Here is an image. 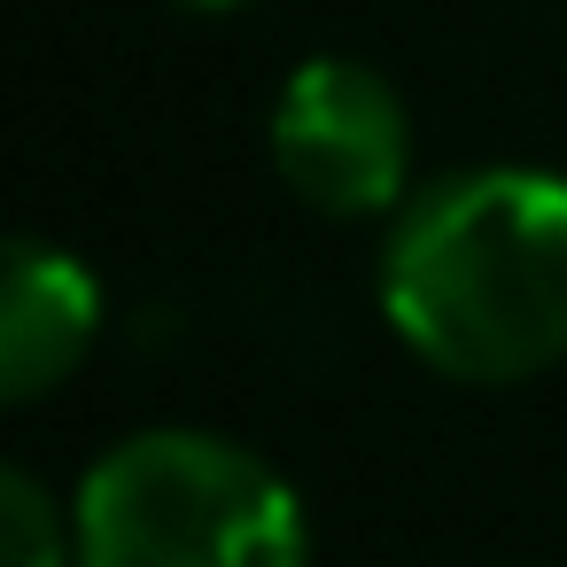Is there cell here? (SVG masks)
<instances>
[{"label": "cell", "mask_w": 567, "mask_h": 567, "mask_svg": "<svg viewBox=\"0 0 567 567\" xmlns=\"http://www.w3.org/2000/svg\"><path fill=\"white\" fill-rule=\"evenodd\" d=\"M272 164L327 218H396L412 195V110L358 55H311L272 102Z\"/></svg>", "instance_id": "cell-3"}, {"label": "cell", "mask_w": 567, "mask_h": 567, "mask_svg": "<svg viewBox=\"0 0 567 567\" xmlns=\"http://www.w3.org/2000/svg\"><path fill=\"white\" fill-rule=\"evenodd\" d=\"M381 319L466 389L551 373L567 358V179L474 164L412 187L381 241Z\"/></svg>", "instance_id": "cell-1"}, {"label": "cell", "mask_w": 567, "mask_h": 567, "mask_svg": "<svg viewBox=\"0 0 567 567\" xmlns=\"http://www.w3.org/2000/svg\"><path fill=\"white\" fill-rule=\"evenodd\" d=\"M71 513L79 567H311V520L288 474L218 427L110 443Z\"/></svg>", "instance_id": "cell-2"}, {"label": "cell", "mask_w": 567, "mask_h": 567, "mask_svg": "<svg viewBox=\"0 0 567 567\" xmlns=\"http://www.w3.org/2000/svg\"><path fill=\"white\" fill-rule=\"evenodd\" d=\"M179 9H203V17H218V9H241V0H179Z\"/></svg>", "instance_id": "cell-6"}, {"label": "cell", "mask_w": 567, "mask_h": 567, "mask_svg": "<svg viewBox=\"0 0 567 567\" xmlns=\"http://www.w3.org/2000/svg\"><path fill=\"white\" fill-rule=\"evenodd\" d=\"M94 334H102V280L71 249L17 234L0 257V396L40 404L55 381L86 365Z\"/></svg>", "instance_id": "cell-4"}, {"label": "cell", "mask_w": 567, "mask_h": 567, "mask_svg": "<svg viewBox=\"0 0 567 567\" xmlns=\"http://www.w3.org/2000/svg\"><path fill=\"white\" fill-rule=\"evenodd\" d=\"M0 567H79V513L24 466L0 474Z\"/></svg>", "instance_id": "cell-5"}]
</instances>
